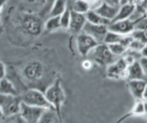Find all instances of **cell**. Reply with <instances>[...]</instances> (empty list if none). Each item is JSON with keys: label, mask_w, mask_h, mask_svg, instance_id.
Instances as JSON below:
<instances>
[{"label": "cell", "mask_w": 147, "mask_h": 123, "mask_svg": "<svg viewBox=\"0 0 147 123\" xmlns=\"http://www.w3.org/2000/svg\"><path fill=\"white\" fill-rule=\"evenodd\" d=\"M86 18L87 22L94 25H104V26H108L110 24V21L106 19V18L102 17L100 14H97L94 10H90L89 12L86 13Z\"/></svg>", "instance_id": "19"}, {"label": "cell", "mask_w": 147, "mask_h": 123, "mask_svg": "<svg viewBox=\"0 0 147 123\" xmlns=\"http://www.w3.org/2000/svg\"><path fill=\"white\" fill-rule=\"evenodd\" d=\"M71 10L75 11V12H77V13L86 14L91 9H90V5H88L84 0H75Z\"/></svg>", "instance_id": "23"}, {"label": "cell", "mask_w": 147, "mask_h": 123, "mask_svg": "<svg viewBox=\"0 0 147 123\" xmlns=\"http://www.w3.org/2000/svg\"><path fill=\"white\" fill-rule=\"evenodd\" d=\"M5 73H7V69H5V66L2 62H0V79L5 77Z\"/></svg>", "instance_id": "35"}, {"label": "cell", "mask_w": 147, "mask_h": 123, "mask_svg": "<svg viewBox=\"0 0 147 123\" xmlns=\"http://www.w3.org/2000/svg\"><path fill=\"white\" fill-rule=\"evenodd\" d=\"M128 65L122 57L115 60L107 67V77L110 79H127Z\"/></svg>", "instance_id": "9"}, {"label": "cell", "mask_w": 147, "mask_h": 123, "mask_svg": "<svg viewBox=\"0 0 147 123\" xmlns=\"http://www.w3.org/2000/svg\"><path fill=\"white\" fill-rule=\"evenodd\" d=\"M136 5L135 3H129V5H119V9L117 12V15L111 22H117V21H122V19H128L132 16V14L135 12Z\"/></svg>", "instance_id": "16"}, {"label": "cell", "mask_w": 147, "mask_h": 123, "mask_svg": "<svg viewBox=\"0 0 147 123\" xmlns=\"http://www.w3.org/2000/svg\"><path fill=\"white\" fill-rule=\"evenodd\" d=\"M38 123H63V121L61 116H59L53 108H48L45 109Z\"/></svg>", "instance_id": "17"}, {"label": "cell", "mask_w": 147, "mask_h": 123, "mask_svg": "<svg viewBox=\"0 0 147 123\" xmlns=\"http://www.w3.org/2000/svg\"><path fill=\"white\" fill-rule=\"evenodd\" d=\"M108 26H104V25H94L87 22L84 24L82 28V32H86L87 35L91 36L95 41L98 43H103L104 41V37H105L106 32H108Z\"/></svg>", "instance_id": "10"}, {"label": "cell", "mask_w": 147, "mask_h": 123, "mask_svg": "<svg viewBox=\"0 0 147 123\" xmlns=\"http://www.w3.org/2000/svg\"><path fill=\"white\" fill-rule=\"evenodd\" d=\"M1 123H26L22 116L18 114H14L11 116H5Z\"/></svg>", "instance_id": "27"}, {"label": "cell", "mask_w": 147, "mask_h": 123, "mask_svg": "<svg viewBox=\"0 0 147 123\" xmlns=\"http://www.w3.org/2000/svg\"><path fill=\"white\" fill-rule=\"evenodd\" d=\"M143 103H144V114L147 116V99L143 100Z\"/></svg>", "instance_id": "41"}, {"label": "cell", "mask_w": 147, "mask_h": 123, "mask_svg": "<svg viewBox=\"0 0 147 123\" xmlns=\"http://www.w3.org/2000/svg\"><path fill=\"white\" fill-rule=\"evenodd\" d=\"M146 84V80H129V89L135 99H142L143 92H144Z\"/></svg>", "instance_id": "14"}, {"label": "cell", "mask_w": 147, "mask_h": 123, "mask_svg": "<svg viewBox=\"0 0 147 123\" xmlns=\"http://www.w3.org/2000/svg\"><path fill=\"white\" fill-rule=\"evenodd\" d=\"M3 118H5V114H3V111H2V109L0 108V123L2 122V120H3Z\"/></svg>", "instance_id": "42"}, {"label": "cell", "mask_w": 147, "mask_h": 123, "mask_svg": "<svg viewBox=\"0 0 147 123\" xmlns=\"http://www.w3.org/2000/svg\"><path fill=\"white\" fill-rule=\"evenodd\" d=\"M1 27H2V25H1V21H0V30H1Z\"/></svg>", "instance_id": "44"}, {"label": "cell", "mask_w": 147, "mask_h": 123, "mask_svg": "<svg viewBox=\"0 0 147 123\" xmlns=\"http://www.w3.org/2000/svg\"><path fill=\"white\" fill-rule=\"evenodd\" d=\"M43 111H45V108L21 103L18 114L22 116V118L25 120L26 123H38L39 119L41 118L42 114H43Z\"/></svg>", "instance_id": "6"}, {"label": "cell", "mask_w": 147, "mask_h": 123, "mask_svg": "<svg viewBox=\"0 0 147 123\" xmlns=\"http://www.w3.org/2000/svg\"><path fill=\"white\" fill-rule=\"evenodd\" d=\"M107 28L110 32H114L122 36H128L134 30V21L128 18V19L111 22Z\"/></svg>", "instance_id": "11"}, {"label": "cell", "mask_w": 147, "mask_h": 123, "mask_svg": "<svg viewBox=\"0 0 147 123\" xmlns=\"http://www.w3.org/2000/svg\"><path fill=\"white\" fill-rule=\"evenodd\" d=\"M69 22H70V10L66 9L64 12L60 15L61 28L64 29V30H68Z\"/></svg>", "instance_id": "26"}, {"label": "cell", "mask_w": 147, "mask_h": 123, "mask_svg": "<svg viewBox=\"0 0 147 123\" xmlns=\"http://www.w3.org/2000/svg\"><path fill=\"white\" fill-rule=\"evenodd\" d=\"M143 0H134V3H141Z\"/></svg>", "instance_id": "43"}, {"label": "cell", "mask_w": 147, "mask_h": 123, "mask_svg": "<svg viewBox=\"0 0 147 123\" xmlns=\"http://www.w3.org/2000/svg\"><path fill=\"white\" fill-rule=\"evenodd\" d=\"M25 78L29 81H38L45 75V67L38 60H32L25 65L23 70Z\"/></svg>", "instance_id": "8"}, {"label": "cell", "mask_w": 147, "mask_h": 123, "mask_svg": "<svg viewBox=\"0 0 147 123\" xmlns=\"http://www.w3.org/2000/svg\"><path fill=\"white\" fill-rule=\"evenodd\" d=\"M87 57L100 66H108L118 59L117 56L110 52L108 46L105 43H98L94 49L89 52Z\"/></svg>", "instance_id": "2"}, {"label": "cell", "mask_w": 147, "mask_h": 123, "mask_svg": "<svg viewBox=\"0 0 147 123\" xmlns=\"http://www.w3.org/2000/svg\"><path fill=\"white\" fill-rule=\"evenodd\" d=\"M48 1H49V0H48Z\"/></svg>", "instance_id": "45"}, {"label": "cell", "mask_w": 147, "mask_h": 123, "mask_svg": "<svg viewBox=\"0 0 147 123\" xmlns=\"http://www.w3.org/2000/svg\"><path fill=\"white\" fill-rule=\"evenodd\" d=\"M140 116H144V103H143V99H136L132 110L127 116H124L121 120H119L117 123H120L123 119H127L129 117H140Z\"/></svg>", "instance_id": "21"}, {"label": "cell", "mask_w": 147, "mask_h": 123, "mask_svg": "<svg viewBox=\"0 0 147 123\" xmlns=\"http://www.w3.org/2000/svg\"><path fill=\"white\" fill-rule=\"evenodd\" d=\"M104 2H106L107 5H113V7H119L120 0H104Z\"/></svg>", "instance_id": "36"}, {"label": "cell", "mask_w": 147, "mask_h": 123, "mask_svg": "<svg viewBox=\"0 0 147 123\" xmlns=\"http://www.w3.org/2000/svg\"><path fill=\"white\" fill-rule=\"evenodd\" d=\"M140 54H141V56H142V57H147V43L143 46L142 50L140 51Z\"/></svg>", "instance_id": "37"}, {"label": "cell", "mask_w": 147, "mask_h": 123, "mask_svg": "<svg viewBox=\"0 0 147 123\" xmlns=\"http://www.w3.org/2000/svg\"><path fill=\"white\" fill-rule=\"evenodd\" d=\"M138 63L141 65V67L143 69V73H144V78L147 81V57H141L138 59Z\"/></svg>", "instance_id": "33"}, {"label": "cell", "mask_w": 147, "mask_h": 123, "mask_svg": "<svg viewBox=\"0 0 147 123\" xmlns=\"http://www.w3.org/2000/svg\"><path fill=\"white\" fill-rule=\"evenodd\" d=\"M142 99L143 100H146L147 99V84H146V87H145V89H144V92H143Z\"/></svg>", "instance_id": "40"}, {"label": "cell", "mask_w": 147, "mask_h": 123, "mask_svg": "<svg viewBox=\"0 0 147 123\" xmlns=\"http://www.w3.org/2000/svg\"><path fill=\"white\" fill-rule=\"evenodd\" d=\"M9 0H0V15L2 13V10L5 8V5H7V2H8Z\"/></svg>", "instance_id": "38"}, {"label": "cell", "mask_w": 147, "mask_h": 123, "mask_svg": "<svg viewBox=\"0 0 147 123\" xmlns=\"http://www.w3.org/2000/svg\"><path fill=\"white\" fill-rule=\"evenodd\" d=\"M84 1L90 5V9L91 10L97 9V8L104 2V0H84Z\"/></svg>", "instance_id": "32"}, {"label": "cell", "mask_w": 147, "mask_h": 123, "mask_svg": "<svg viewBox=\"0 0 147 123\" xmlns=\"http://www.w3.org/2000/svg\"><path fill=\"white\" fill-rule=\"evenodd\" d=\"M87 23L86 14L77 13L73 10H70V22H69L68 30L74 35H78L82 32L84 24Z\"/></svg>", "instance_id": "12"}, {"label": "cell", "mask_w": 147, "mask_h": 123, "mask_svg": "<svg viewBox=\"0 0 147 123\" xmlns=\"http://www.w3.org/2000/svg\"><path fill=\"white\" fill-rule=\"evenodd\" d=\"M66 9H67V0H54L50 11V16H60Z\"/></svg>", "instance_id": "20"}, {"label": "cell", "mask_w": 147, "mask_h": 123, "mask_svg": "<svg viewBox=\"0 0 147 123\" xmlns=\"http://www.w3.org/2000/svg\"><path fill=\"white\" fill-rule=\"evenodd\" d=\"M43 28L47 32H55L59 28H61L60 16H50L47 19V22L43 25Z\"/></svg>", "instance_id": "22"}, {"label": "cell", "mask_w": 147, "mask_h": 123, "mask_svg": "<svg viewBox=\"0 0 147 123\" xmlns=\"http://www.w3.org/2000/svg\"><path fill=\"white\" fill-rule=\"evenodd\" d=\"M0 94H5V95H20L15 85L5 77L0 79Z\"/></svg>", "instance_id": "18"}, {"label": "cell", "mask_w": 147, "mask_h": 123, "mask_svg": "<svg viewBox=\"0 0 147 123\" xmlns=\"http://www.w3.org/2000/svg\"><path fill=\"white\" fill-rule=\"evenodd\" d=\"M134 29L147 32V16L138 17L134 21Z\"/></svg>", "instance_id": "29"}, {"label": "cell", "mask_w": 147, "mask_h": 123, "mask_svg": "<svg viewBox=\"0 0 147 123\" xmlns=\"http://www.w3.org/2000/svg\"><path fill=\"white\" fill-rule=\"evenodd\" d=\"M21 97L20 95H5L0 94V108L2 109L5 116L18 114L21 106Z\"/></svg>", "instance_id": "5"}, {"label": "cell", "mask_w": 147, "mask_h": 123, "mask_svg": "<svg viewBox=\"0 0 147 123\" xmlns=\"http://www.w3.org/2000/svg\"><path fill=\"white\" fill-rule=\"evenodd\" d=\"M21 27L30 36H38L42 32L43 24L40 17L35 14H24L21 19Z\"/></svg>", "instance_id": "4"}, {"label": "cell", "mask_w": 147, "mask_h": 123, "mask_svg": "<svg viewBox=\"0 0 147 123\" xmlns=\"http://www.w3.org/2000/svg\"><path fill=\"white\" fill-rule=\"evenodd\" d=\"M98 44V42L95 41L91 36L87 35L86 32H79L77 35V39H76V46H77V50L78 53L81 56L87 57V55L89 54V52L94 49L95 46Z\"/></svg>", "instance_id": "7"}, {"label": "cell", "mask_w": 147, "mask_h": 123, "mask_svg": "<svg viewBox=\"0 0 147 123\" xmlns=\"http://www.w3.org/2000/svg\"><path fill=\"white\" fill-rule=\"evenodd\" d=\"M145 46V44H144L143 42H141V41L132 39L131 42H130V44H129V46H128V50L135 51V52H140V51L143 49V46Z\"/></svg>", "instance_id": "31"}, {"label": "cell", "mask_w": 147, "mask_h": 123, "mask_svg": "<svg viewBox=\"0 0 147 123\" xmlns=\"http://www.w3.org/2000/svg\"><path fill=\"white\" fill-rule=\"evenodd\" d=\"M129 3H134V0H120L119 5H129Z\"/></svg>", "instance_id": "39"}, {"label": "cell", "mask_w": 147, "mask_h": 123, "mask_svg": "<svg viewBox=\"0 0 147 123\" xmlns=\"http://www.w3.org/2000/svg\"><path fill=\"white\" fill-rule=\"evenodd\" d=\"M45 96H46L47 100L49 101V104L52 106V108L57 112L59 116H61V108L66 99L65 92L62 87V83H61V79H56L50 87L47 89L45 92Z\"/></svg>", "instance_id": "1"}, {"label": "cell", "mask_w": 147, "mask_h": 123, "mask_svg": "<svg viewBox=\"0 0 147 123\" xmlns=\"http://www.w3.org/2000/svg\"><path fill=\"white\" fill-rule=\"evenodd\" d=\"M20 97H21L22 103H24V104L41 107L45 109L52 108V106L47 100L45 93L41 92L40 90H38V89H28L27 91L24 92L22 95H20Z\"/></svg>", "instance_id": "3"}, {"label": "cell", "mask_w": 147, "mask_h": 123, "mask_svg": "<svg viewBox=\"0 0 147 123\" xmlns=\"http://www.w3.org/2000/svg\"><path fill=\"white\" fill-rule=\"evenodd\" d=\"M118 9H119V7H113V5H107L106 2H103L97 9H95L94 11L96 12L97 14H100L102 17L106 18V19H108L110 21V23H111V21L115 18V16L117 15V12H118Z\"/></svg>", "instance_id": "13"}, {"label": "cell", "mask_w": 147, "mask_h": 123, "mask_svg": "<svg viewBox=\"0 0 147 123\" xmlns=\"http://www.w3.org/2000/svg\"><path fill=\"white\" fill-rule=\"evenodd\" d=\"M25 5H27L30 8H42L47 3L48 0H23Z\"/></svg>", "instance_id": "30"}, {"label": "cell", "mask_w": 147, "mask_h": 123, "mask_svg": "<svg viewBox=\"0 0 147 123\" xmlns=\"http://www.w3.org/2000/svg\"><path fill=\"white\" fill-rule=\"evenodd\" d=\"M92 66H93V62L90 60L89 58L82 62V68L84 69V70H90V69L92 68Z\"/></svg>", "instance_id": "34"}, {"label": "cell", "mask_w": 147, "mask_h": 123, "mask_svg": "<svg viewBox=\"0 0 147 123\" xmlns=\"http://www.w3.org/2000/svg\"><path fill=\"white\" fill-rule=\"evenodd\" d=\"M127 80H145L143 69L138 60L127 67Z\"/></svg>", "instance_id": "15"}, {"label": "cell", "mask_w": 147, "mask_h": 123, "mask_svg": "<svg viewBox=\"0 0 147 123\" xmlns=\"http://www.w3.org/2000/svg\"><path fill=\"white\" fill-rule=\"evenodd\" d=\"M107 46H108V49H109L110 52L115 55V56H117V57L123 55L127 52V50H128V48L125 46H123L122 43H120V42L113 43V44H107Z\"/></svg>", "instance_id": "24"}, {"label": "cell", "mask_w": 147, "mask_h": 123, "mask_svg": "<svg viewBox=\"0 0 147 123\" xmlns=\"http://www.w3.org/2000/svg\"><path fill=\"white\" fill-rule=\"evenodd\" d=\"M122 38L123 36L122 35H119V34H116L114 32H106L105 37H104V41H103V43H105V44H113V43H117V42H120V41L122 40Z\"/></svg>", "instance_id": "25"}, {"label": "cell", "mask_w": 147, "mask_h": 123, "mask_svg": "<svg viewBox=\"0 0 147 123\" xmlns=\"http://www.w3.org/2000/svg\"><path fill=\"white\" fill-rule=\"evenodd\" d=\"M130 36L132 37V39H135L138 41H141L144 44L147 43V32H143V30H136L134 29L133 32L130 34Z\"/></svg>", "instance_id": "28"}]
</instances>
